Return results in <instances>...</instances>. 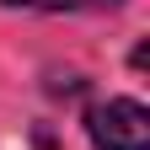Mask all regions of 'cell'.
<instances>
[{"label":"cell","mask_w":150,"mask_h":150,"mask_svg":"<svg viewBox=\"0 0 150 150\" xmlns=\"http://www.w3.org/2000/svg\"><path fill=\"white\" fill-rule=\"evenodd\" d=\"M86 129L97 150H150V112L134 97H107L102 107H91Z\"/></svg>","instance_id":"obj_1"},{"label":"cell","mask_w":150,"mask_h":150,"mask_svg":"<svg viewBox=\"0 0 150 150\" xmlns=\"http://www.w3.org/2000/svg\"><path fill=\"white\" fill-rule=\"evenodd\" d=\"M11 6H32V11H107L123 0H11Z\"/></svg>","instance_id":"obj_2"}]
</instances>
